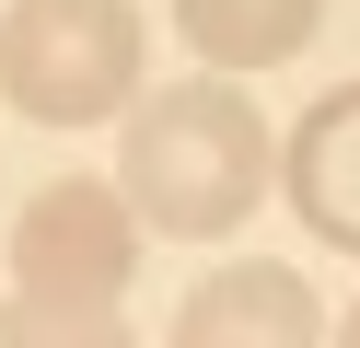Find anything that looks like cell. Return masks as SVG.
I'll use <instances>...</instances> for the list:
<instances>
[{
  "instance_id": "1",
  "label": "cell",
  "mask_w": 360,
  "mask_h": 348,
  "mask_svg": "<svg viewBox=\"0 0 360 348\" xmlns=\"http://www.w3.org/2000/svg\"><path fill=\"white\" fill-rule=\"evenodd\" d=\"M267 174H279V139H267V116H256L244 82H174V93H151V105L128 116V151H117V186L140 198L151 232H174V244L244 232V209L267 198Z\"/></svg>"
},
{
  "instance_id": "2",
  "label": "cell",
  "mask_w": 360,
  "mask_h": 348,
  "mask_svg": "<svg viewBox=\"0 0 360 348\" xmlns=\"http://www.w3.org/2000/svg\"><path fill=\"white\" fill-rule=\"evenodd\" d=\"M0 93L35 128H105L140 93V12L128 0H12L0 12Z\"/></svg>"
},
{
  "instance_id": "3",
  "label": "cell",
  "mask_w": 360,
  "mask_h": 348,
  "mask_svg": "<svg viewBox=\"0 0 360 348\" xmlns=\"http://www.w3.org/2000/svg\"><path fill=\"white\" fill-rule=\"evenodd\" d=\"M140 198L105 174H58L12 209V290L70 302V314H128V278H140Z\"/></svg>"
},
{
  "instance_id": "4",
  "label": "cell",
  "mask_w": 360,
  "mask_h": 348,
  "mask_svg": "<svg viewBox=\"0 0 360 348\" xmlns=\"http://www.w3.org/2000/svg\"><path fill=\"white\" fill-rule=\"evenodd\" d=\"M326 302L302 290V267H267V255H244V267L198 278L186 302H174V348H302L326 337Z\"/></svg>"
},
{
  "instance_id": "5",
  "label": "cell",
  "mask_w": 360,
  "mask_h": 348,
  "mask_svg": "<svg viewBox=\"0 0 360 348\" xmlns=\"http://www.w3.org/2000/svg\"><path fill=\"white\" fill-rule=\"evenodd\" d=\"M279 186H290V209H302L314 244L360 255V82H337V93L302 105V128L279 151Z\"/></svg>"
},
{
  "instance_id": "6",
  "label": "cell",
  "mask_w": 360,
  "mask_h": 348,
  "mask_svg": "<svg viewBox=\"0 0 360 348\" xmlns=\"http://www.w3.org/2000/svg\"><path fill=\"white\" fill-rule=\"evenodd\" d=\"M326 0H174V35L210 70H279L290 46H314Z\"/></svg>"
},
{
  "instance_id": "7",
  "label": "cell",
  "mask_w": 360,
  "mask_h": 348,
  "mask_svg": "<svg viewBox=\"0 0 360 348\" xmlns=\"http://www.w3.org/2000/svg\"><path fill=\"white\" fill-rule=\"evenodd\" d=\"M0 348H128V314H70V302L12 290L0 302Z\"/></svg>"
},
{
  "instance_id": "8",
  "label": "cell",
  "mask_w": 360,
  "mask_h": 348,
  "mask_svg": "<svg viewBox=\"0 0 360 348\" xmlns=\"http://www.w3.org/2000/svg\"><path fill=\"white\" fill-rule=\"evenodd\" d=\"M337 337H349V348H360V302H349V314H337Z\"/></svg>"
}]
</instances>
